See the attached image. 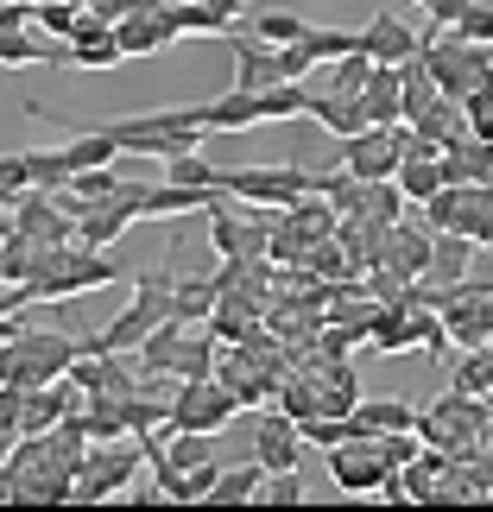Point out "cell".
<instances>
[{
  "instance_id": "cell-7",
  "label": "cell",
  "mask_w": 493,
  "mask_h": 512,
  "mask_svg": "<svg viewBox=\"0 0 493 512\" xmlns=\"http://www.w3.org/2000/svg\"><path fill=\"white\" fill-rule=\"evenodd\" d=\"M323 456H329V481L342 487V494H380L386 462H380V449H373V437H348V443L323 449Z\"/></svg>"
},
{
  "instance_id": "cell-27",
  "label": "cell",
  "mask_w": 493,
  "mask_h": 512,
  "mask_svg": "<svg viewBox=\"0 0 493 512\" xmlns=\"http://www.w3.org/2000/svg\"><path fill=\"white\" fill-rule=\"evenodd\" d=\"M165 184H196V190H215V165L203 159V152H171L165 159Z\"/></svg>"
},
{
  "instance_id": "cell-3",
  "label": "cell",
  "mask_w": 493,
  "mask_h": 512,
  "mask_svg": "<svg viewBox=\"0 0 493 512\" xmlns=\"http://www.w3.org/2000/svg\"><path fill=\"white\" fill-rule=\"evenodd\" d=\"M418 57H424V70L437 76V89L456 95V102L475 83L493 76V45H462V38H443V32H424L418 38Z\"/></svg>"
},
{
  "instance_id": "cell-32",
  "label": "cell",
  "mask_w": 493,
  "mask_h": 512,
  "mask_svg": "<svg viewBox=\"0 0 493 512\" xmlns=\"http://www.w3.org/2000/svg\"><path fill=\"white\" fill-rule=\"evenodd\" d=\"M298 32H304L298 13H279V7H272V13H253V38H260V45H291Z\"/></svg>"
},
{
  "instance_id": "cell-28",
  "label": "cell",
  "mask_w": 493,
  "mask_h": 512,
  "mask_svg": "<svg viewBox=\"0 0 493 512\" xmlns=\"http://www.w3.org/2000/svg\"><path fill=\"white\" fill-rule=\"evenodd\" d=\"M462 127L475 133V140H493V76L462 95Z\"/></svg>"
},
{
  "instance_id": "cell-20",
  "label": "cell",
  "mask_w": 493,
  "mask_h": 512,
  "mask_svg": "<svg viewBox=\"0 0 493 512\" xmlns=\"http://www.w3.org/2000/svg\"><path fill=\"white\" fill-rule=\"evenodd\" d=\"M159 373H171V380H203V373H215V336H203V342H196V336H177Z\"/></svg>"
},
{
  "instance_id": "cell-38",
  "label": "cell",
  "mask_w": 493,
  "mask_h": 512,
  "mask_svg": "<svg viewBox=\"0 0 493 512\" xmlns=\"http://www.w3.org/2000/svg\"><path fill=\"white\" fill-rule=\"evenodd\" d=\"M165 7V0H114V19H121V13H159Z\"/></svg>"
},
{
  "instance_id": "cell-39",
  "label": "cell",
  "mask_w": 493,
  "mask_h": 512,
  "mask_svg": "<svg viewBox=\"0 0 493 512\" xmlns=\"http://www.w3.org/2000/svg\"><path fill=\"white\" fill-rule=\"evenodd\" d=\"M215 13H222V26H234V19H241V0H209Z\"/></svg>"
},
{
  "instance_id": "cell-40",
  "label": "cell",
  "mask_w": 493,
  "mask_h": 512,
  "mask_svg": "<svg viewBox=\"0 0 493 512\" xmlns=\"http://www.w3.org/2000/svg\"><path fill=\"white\" fill-rule=\"evenodd\" d=\"M26 7H38V0H26ZM76 7H83V0H76Z\"/></svg>"
},
{
  "instance_id": "cell-17",
  "label": "cell",
  "mask_w": 493,
  "mask_h": 512,
  "mask_svg": "<svg viewBox=\"0 0 493 512\" xmlns=\"http://www.w3.org/2000/svg\"><path fill=\"white\" fill-rule=\"evenodd\" d=\"M392 184H399V196L411 209L418 203H430V196L443 190V159H424V152H405L399 159V171H392Z\"/></svg>"
},
{
  "instance_id": "cell-9",
  "label": "cell",
  "mask_w": 493,
  "mask_h": 512,
  "mask_svg": "<svg viewBox=\"0 0 493 512\" xmlns=\"http://www.w3.org/2000/svg\"><path fill=\"white\" fill-rule=\"evenodd\" d=\"M70 64L76 70H114V64H121L114 19H102L95 7H83V19H76V32H70Z\"/></svg>"
},
{
  "instance_id": "cell-10",
  "label": "cell",
  "mask_w": 493,
  "mask_h": 512,
  "mask_svg": "<svg viewBox=\"0 0 493 512\" xmlns=\"http://www.w3.org/2000/svg\"><path fill=\"white\" fill-rule=\"evenodd\" d=\"M361 51L373 57V64H405V57L418 51V32H411L399 13H373L361 26Z\"/></svg>"
},
{
  "instance_id": "cell-14",
  "label": "cell",
  "mask_w": 493,
  "mask_h": 512,
  "mask_svg": "<svg viewBox=\"0 0 493 512\" xmlns=\"http://www.w3.org/2000/svg\"><path fill=\"white\" fill-rule=\"evenodd\" d=\"M304 114H310V121H323L335 140H348V133L367 127L361 95H335V89H310V95H304Z\"/></svg>"
},
{
  "instance_id": "cell-22",
  "label": "cell",
  "mask_w": 493,
  "mask_h": 512,
  "mask_svg": "<svg viewBox=\"0 0 493 512\" xmlns=\"http://www.w3.org/2000/svg\"><path fill=\"white\" fill-rule=\"evenodd\" d=\"M260 481H266V468H260V462L215 468V487H209V494L222 500V506H241V500H260Z\"/></svg>"
},
{
  "instance_id": "cell-31",
  "label": "cell",
  "mask_w": 493,
  "mask_h": 512,
  "mask_svg": "<svg viewBox=\"0 0 493 512\" xmlns=\"http://www.w3.org/2000/svg\"><path fill=\"white\" fill-rule=\"evenodd\" d=\"M367 70H373V57H367V51H348V57H335V64H329V83H323V89H335V95H361Z\"/></svg>"
},
{
  "instance_id": "cell-21",
  "label": "cell",
  "mask_w": 493,
  "mask_h": 512,
  "mask_svg": "<svg viewBox=\"0 0 493 512\" xmlns=\"http://www.w3.org/2000/svg\"><path fill=\"white\" fill-rule=\"evenodd\" d=\"M209 310H215V279H171V317L177 323H209Z\"/></svg>"
},
{
  "instance_id": "cell-24",
  "label": "cell",
  "mask_w": 493,
  "mask_h": 512,
  "mask_svg": "<svg viewBox=\"0 0 493 512\" xmlns=\"http://www.w3.org/2000/svg\"><path fill=\"white\" fill-rule=\"evenodd\" d=\"M64 152V171H89V165H114V146L108 133H70V146H57Z\"/></svg>"
},
{
  "instance_id": "cell-34",
  "label": "cell",
  "mask_w": 493,
  "mask_h": 512,
  "mask_svg": "<svg viewBox=\"0 0 493 512\" xmlns=\"http://www.w3.org/2000/svg\"><path fill=\"white\" fill-rule=\"evenodd\" d=\"M272 57H279V76H285V83H304V76L317 70V57H310L298 38H291V45H272Z\"/></svg>"
},
{
  "instance_id": "cell-29",
  "label": "cell",
  "mask_w": 493,
  "mask_h": 512,
  "mask_svg": "<svg viewBox=\"0 0 493 512\" xmlns=\"http://www.w3.org/2000/svg\"><path fill=\"white\" fill-rule=\"evenodd\" d=\"M32 19H38V32H45V38H64V45H70V32H76V19H83V7H76V0H38Z\"/></svg>"
},
{
  "instance_id": "cell-1",
  "label": "cell",
  "mask_w": 493,
  "mask_h": 512,
  "mask_svg": "<svg viewBox=\"0 0 493 512\" xmlns=\"http://www.w3.org/2000/svg\"><path fill=\"white\" fill-rule=\"evenodd\" d=\"M70 361H76V336L19 329L13 348H0V380H7V386H45V380H64Z\"/></svg>"
},
{
  "instance_id": "cell-37",
  "label": "cell",
  "mask_w": 493,
  "mask_h": 512,
  "mask_svg": "<svg viewBox=\"0 0 493 512\" xmlns=\"http://www.w3.org/2000/svg\"><path fill=\"white\" fill-rule=\"evenodd\" d=\"M418 7L430 13V32H443V26H449V19H456V13H462V0H418Z\"/></svg>"
},
{
  "instance_id": "cell-5",
  "label": "cell",
  "mask_w": 493,
  "mask_h": 512,
  "mask_svg": "<svg viewBox=\"0 0 493 512\" xmlns=\"http://www.w3.org/2000/svg\"><path fill=\"white\" fill-rule=\"evenodd\" d=\"M234 411H241V399H234L215 373H203V380H177L165 418H171V430H215V437H222Z\"/></svg>"
},
{
  "instance_id": "cell-13",
  "label": "cell",
  "mask_w": 493,
  "mask_h": 512,
  "mask_svg": "<svg viewBox=\"0 0 493 512\" xmlns=\"http://www.w3.org/2000/svg\"><path fill=\"white\" fill-rule=\"evenodd\" d=\"M348 424H354V437H380V430H418V405H411V399H354Z\"/></svg>"
},
{
  "instance_id": "cell-11",
  "label": "cell",
  "mask_w": 493,
  "mask_h": 512,
  "mask_svg": "<svg viewBox=\"0 0 493 512\" xmlns=\"http://www.w3.org/2000/svg\"><path fill=\"white\" fill-rule=\"evenodd\" d=\"M361 114H367V127H399L405 121V95H399V70H392V64H373L367 70Z\"/></svg>"
},
{
  "instance_id": "cell-8",
  "label": "cell",
  "mask_w": 493,
  "mask_h": 512,
  "mask_svg": "<svg viewBox=\"0 0 493 512\" xmlns=\"http://www.w3.org/2000/svg\"><path fill=\"white\" fill-rule=\"evenodd\" d=\"M253 462H260L266 475H291V468L304 462V430H298V418L266 411L260 430H253Z\"/></svg>"
},
{
  "instance_id": "cell-12",
  "label": "cell",
  "mask_w": 493,
  "mask_h": 512,
  "mask_svg": "<svg viewBox=\"0 0 493 512\" xmlns=\"http://www.w3.org/2000/svg\"><path fill=\"white\" fill-rule=\"evenodd\" d=\"M70 222H76V241H83V247H114L140 215H133L127 203H89V209H76Z\"/></svg>"
},
{
  "instance_id": "cell-4",
  "label": "cell",
  "mask_w": 493,
  "mask_h": 512,
  "mask_svg": "<svg viewBox=\"0 0 493 512\" xmlns=\"http://www.w3.org/2000/svg\"><path fill=\"white\" fill-rule=\"evenodd\" d=\"M215 190L247 196L260 209H291L298 196H310V171L304 165H234V171L215 165Z\"/></svg>"
},
{
  "instance_id": "cell-2",
  "label": "cell",
  "mask_w": 493,
  "mask_h": 512,
  "mask_svg": "<svg viewBox=\"0 0 493 512\" xmlns=\"http://www.w3.org/2000/svg\"><path fill=\"white\" fill-rule=\"evenodd\" d=\"M146 468V449L133 437H114V449H83V462H76V481H70V500H108V494H127L133 481H140Z\"/></svg>"
},
{
  "instance_id": "cell-23",
  "label": "cell",
  "mask_w": 493,
  "mask_h": 512,
  "mask_svg": "<svg viewBox=\"0 0 493 512\" xmlns=\"http://www.w3.org/2000/svg\"><path fill=\"white\" fill-rule=\"evenodd\" d=\"M298 45L317 57V64H335V57L361 51V32H342V26H304V32H298Z\"/></svg>"
},
{
  "instance_id": "cell-16",
  "label": "cell",
  "mask_w": 493,
  "mask_h": 512,
  "mask_svg": "<svg viewBox=\"0 0 493 512\" xmlns=\"http://www.w3.org/2000/svg\"><path fill=\"white\" fill-rule=\"evenodd\" d=\"M203 108V133H241V127H260V95L247 89H228L215 102H196Z\"/></svg>"
},
{
  "instance_id": "cell-35",
  "label": "cell",
  "mask_w": 493,
  "mask_h": 512,
  "mask_svg": "<svg viewBox=\"0 0 493 512\" xmlns=\"http://www.w3.org/2000/svg\"><path fill=\"white\" fill-rule=\"evenodd\" d=\"M260 500H272V506H298V500H304L298 468H291V475H266V481H260Z\"/></svg>"
},
{
  "instance_id": "cell-25",
  "label": "cell",
  "mask_w": 493,
  "mask_h": 512,
  "mask_svg": "<svg viewBox=\"0 0 493 512\" xmlns=\"http://www.w3.org/2000/svg\"><path fill=\"white\" fill-rule=\"evenodd\" d=\"M260 95V121H298L304 114V83H272V89H253Z\"/></svg>"
},
{
  "instance_id": "cell-18",
  "label": "cell",
  "mask_w": 493,
  "mask_h": 512,
  "mask_svg": "<svg viewBox=\"0 0 493 512\" xmlns=\"http://www.w3.org/2000/svg\"><path fill=\"white\" fill-rule=\"evenodd\" d=\"M468 234H449V228H437V241H430V266H424V279L430 285H456V279H468Z\"/></svg>"
},
{
  "instance_id": "cell-15",
  "label": "cell",
  "mask_w": 493,
  "mask_h": 512,
  "mask_svg": "<svg viewBox=\"0 0 493 512\" xmlns=\"http://www.w3.org/2000/svg\"><path fill=\"white\" fill-rule=\"evenodd\" d=\"M114 45H121V57H152V51L177 45V38L165 32L159 13H121V19H114Z\"/></svg>"
},
{
  "instance_id": "cell-6",
  "label": "cell",
  "mask_w": 493,
  "mask_h": 512,
  "mask_svg": "<svg viewBox=\"0 0 493 512\" xmlns=\"http://www.w3.org/2000/svg\"><path fill=\"white\" fill-rule=\"evenodd\" d=\"M405 159V121L399 127H361L342 140V171L348 177H392Z\"/></svg>"
},
{
  "instance_id": "cell-30",
  "label": "cell",
  "mask_w": 493,
  "mask_h": 512,
  "mask_svg": "<svg viewBox=\"0 0 493 512\" xmlns=\"http://www.w3.org/2000/svg\"><path fill=\"white\" fill-rule=\"evenodd\" d=\"M298 430H304L310 449H335V443L354 437V424H348V418H329V411H310V418H298Z\"/></svg>"
},
{
  "instance_id": "cell-26",
  "label": "cell",
  "mask_w": 493,
  "mask_h": 512,
  "mask_svg": "<svg viewBox=\"0 0 493 512\" xmlns=\"http://www.w3.org/2000/svg\"><path fill=\"white\" fill-rule=\"evenodd\" d=\"M443 32H456L462 45H493V7L487 0H462V13L449 19Z\"/></svg>"
},
{
  "instance_id": "cell-36",
  "label": "cell",
  "mask_w": 493,
  "mask_h": 512,
  "mask_svg": "<svg viewBox=\"0 0 493 512\" xmlns=\"http://www.w3.org/2000/svg\"><path fill=\"white\" fill-rule=\"evenodd\" d=\"M317 342H323V348H317V354H323V361H342V354H348L354 342H361V329H348V323H342V329H323V336H317Z\"/></svg>"
},
{
  "instance_id": "cell-19",
  "label": "cell",
  "mask_w": 493,
  "mask_h": 512,
  "mask_svg": "<svg viewBox=\"0 0 493 512\" xmlns=\"http://www.w3.org/2000/svg\"><path fill=\"white\" fill-rule=\"evenodd\" d=\"M215 190H196V184H146L140 196V215H190V209H209Z\"/></svg>"
},
{
  "instance_id": "cell-33",
  "label": "cell",
  "mask_w": 493,
  "mask_h": 512,
  "mask_svg": "<svg viewBox=\"0 0 493 512\" xmlns=\"http://www.w3.org/2000/svg\"><path fill=\"white\" fill-rule=\"evenodd\" d=\"M26 177H32V190H57L64 184V152H26Z\"/></svg>"
}]
</instances>
